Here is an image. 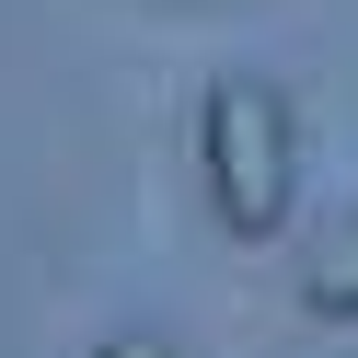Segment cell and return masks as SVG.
Listing matches in <instances>:
<instances>
[{
	"label": "cell",
	"instance_id": "3957f363",
	"mask_svg": "<svg viewBox=\"0 0 358 358\" xmlns=\"http://www.w3.org/2000/svg\"><path fill=\"white\" fill-rule=\"evenodd\" d=\"M104 358H185V347H173V335H116Z\"/></svg>",
	"mask_w": 358,
	"mask_h": 358
},
{
	"label": "cell",
	"instance_id": "6da1fadb",
	"mask_svg": "<svg viewBox=\"0 0 358 358\" xmlns=\"http://www.w3.org/2000/svg\"><path fill=\"white\" fill-rule=\"evenodd\" d=\"M196 162H208V208L220 231L266 243L289 220V196H301V116H289L278 81H208V104H196Z\"/></svg>",
	"mask_w": 358,
	"mask_h": 358
},
{
	"label": "cell",
	"instance_id": "7a4b0ae2",
	"mask_svg": "<svg viewBox=\"0 0 358 358\" xmlns=\"http://www.w3.org/2000/svg\"><path fill=\"white\" fill-rule=\"evenodd\" d=\"M301 301H312V312H335V324L358 312V208L335 220V231H324V255L301 266Z\"/></svg>",
	"mask_w": 358,
	"mask_h": 358
}]
</instances>
